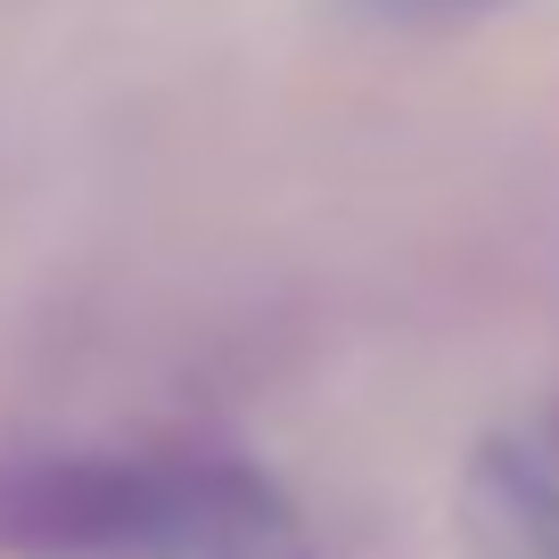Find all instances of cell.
<instances>
[{"label":"cell","instance_id":"6da1fadb","mask_svg":"<svg viewBox=\"0 0 559 559\" xmlns=\"http://www.w3.org/2000/svg\"><path fill=\"white\" fill-rule=\"evenodd\" d=\"M0 551L25 559H313L305 519L230 453H58L0 469Z\"/></svg>","mask_w":559,"mask_h":559},{"label":"cell","instance_id":"7a4b0ae2","mask_svg":"<svg viewBox=\"0 0 559 559\" xmlns=\"http://www.w3.org/2000/svg\"><path fill=\"white\" fill-rule=\"evenodd\" d=\"M461 535L477 559H559V395L469 453Z\"/></svg>","mask_w":559,"mask_h":559},{"label":"cell","instance_id":"3957f363","mask_svg":"<svg viewBox=\"0 0 559 559\" xmlns=\"http://www.w3.org/2000/svg\"><path fill=\"white\" fill-rule=\"evenodd\" d=\"M354 9H370L386 25H469L486 9H502V0H354Z\"/></svg>","mask_w":559,"mask_h":559}]
</instances>
